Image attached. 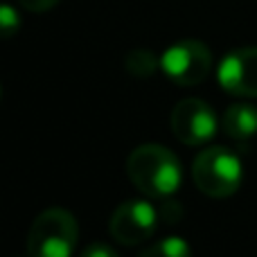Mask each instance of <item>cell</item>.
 <instances>
[{
  "mask_svg": "<svg viewBox=\"0 0 257 257\" xmlns=\"http://www.w3.org/2000/svg\"><path fill=\"white\" fill-rule=\"evenodd\" d=\"M126 174L133 185L149 199L172 196L183 181V169L176 154L163 145L136 147L128 154Z\"/></svg>",
  "mask_w": 257,
  "mask_h": 257,
  "instance_id": "1",
  "label": "cell"
},
{
  "mask_svg": "<svg viewBox=\"0 0 257 257\" xmlns=\"http://www.w3.org/2000/svg\"><path fill=\"white\" fill-rule=\"evenodd\" d=\"M192 178L205 196L226 199L241 187L244 165L235 151L226 147H208L192 163Z\"/></svg>",
  "mask_w": 257,
  "mask_h": 257,
  "instance_id": "2",
  "label": "cell"
},
{
  "mask_svg": "<svg viewBox=\"0 0 257 257\" xmlns=\"http://www.w3.org/2000/svg\"><path fill=\"white\" fill-rule=\"evenodd\" d=\"M79 228L72 212L48 208L32 221L27 232V257H72Z\"/></svg>",
  "mask_w": 257,
  "mask_h": 257,
  "instance_id": "3",
  "label": "cell"
},
{
  "mask_svg": "<svg viewBox=\"0 0 257 257\" xmlns=\"http://www.w3.org/2000/svg\"><path fill=\"white\" fill-rule=\"evenodd\" d=\"M160 70L176 86H196L212 70V54L201 41H178L160 54Z\"/></svg>",
  "mask_w": 257,
  "mask_h": 257,
  "instance_id": "4",
  "label": "cell"
},
{
  "mask_svg": "<svg viewBox=\"0 0 257 257\" xmlns=\"http://www.w3.org/2000/svg\"><path fill=\"white\" fill-rule=\"evenodd\" d=\"M169 126H172V133L176 136V140H181L183 145L199 147L217 136L219 120L210 104H205L203 99L190 97L174 106Z\"/></svg>",
  "mask_w": 257,
  "mask_h": 257,
  "instance_id": "5",
  "label": "cell"
},
{
  "mask_svg": "<svg viewBox=\"0 0 257 257\" xmlns=\"http://www.w3.org/2000/svg\"><path fill=\"white\" fill-rule=\"evenodd\" d=\"M158 212L149 201H124L111 217V235L122 246H138L156 232Z\"/></svg>",
  "mask_w": 257,
  "mask_h": 257,
  "instance_id": "6",
  "label": "cell"
},
{
  "mask_svg": "<svg viewBox=\"0 0 257 257\" xmlns=\"http://www.w3.org/2000/svg\"><path fill=\"white\" fill-rule=\"evenodd\" d=\"M217 79L226 93L257 97V48H239L221 59Z\"/></svg>",
  "mask_w": 257,
  "mask_h": 257,
  "instance_id": "7",
  "label": "cell"
},
{
  "mask_svg": "<svg viewBox=\"0 0 257 257\" xmlns=\"http://www.w3.org/2000/svg\"><path fill=\"white\" fill-rule=\"evenodd\" d=\"M221 126L226 136L235 140H248L257 133V106L248 102H237L223 113Z\"/></svg>",
  "mask_w": 257,
  "mask_h": 257,
  "instance_id": "8",
  "label": "cell"
},
{
  "mask_svg": "<svg viewBox=\"0 0 257 257\" xmlns=\"http://www.w3.org/2000/svg\"><path fill=\"white\" fill-rule=\"evenodd\" d=\"M138 257H192V248L183 237H165L156 244L147 246Z\"/></svg>",
  "mask_w": 257,
  "mask_h": 257,
  "instance_id": "9",
  "label": "cell"
},
{
  "mask_svg": "<svg viewBox=\"0 0 257 257\" xmlns=\"http://www.w3.org/2000/svg\"><path fill=\"white\" fill-rule=\"evenodd\" d=\"M156 68H160V59H156L149 50H133L126 57V70L136 77H149Z\"/></svg>",
  "mask_w": 257,
  "mask_h": 257,
  "instance_id": "10",
  "label": "cell"
},
{
  "mask_svg": "<svg viewBox=\"0 0 257 257\" xmlns=\"http://www.w3.org/2000/svg\"><path fill=\"white\" fill-rule=\"evenodd\" d=\"M21 30V14L7 3H0V39H12Z\"/></svg>",
  "mask_w": 257,
  "mask_h": 257,
  "instance_id": "11",
  "label": "cell"
},
{
  "mask_svg": "<svg viewBox=\"0 0 257 257\" xmlns=\"http://www.w3.org/2000/svg\"><path fill=\"white\" fill-rule=\"evenodd\" d=\"M79 257H120L115 253V248H111L108 244H102V241H93L84 248V253Z\"/></svg>",
  "mask_w": 257,
  "mask_h": 257,
  "instance_id": "12",
  "label": "cell"
},
{
  "mask_svg": "<svg viewBox=\"0 0 257 257\" xmlns=\"http://www.w3.org/2000/svg\"><path fill=\"white\" fill-rule=\"evenodd\" d=\"M18 3H21L25 9H30V12L41 14V12H48V9H52L54 5L59 3V0H18Z\"/></svg>",
  "mask_w": 257,
  "mask_h": 257,
  "instance_id": "13",
  "label": "cell"
},
{
  "mask_svg": "<svg viewBox=\"0 0 257 257\" xmlns=\"http://www.w3.org/2000/svg\"><path fill=\"white\" fill-rule=\"evenodd\" d=\"M0 93H3V90H0Z\"/></svg>",
  "mask_w": 257,
  "mask_h": 257,
  "instance_id": "14",
  "label": "cell"
}]
</instances>
